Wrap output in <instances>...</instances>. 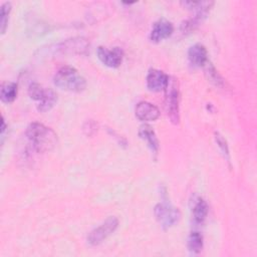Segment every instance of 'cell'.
Here are the masks:
<instances>
[{"mask_svg": "<svg viewBox=\"0 0 257 257\" xmlns=\"http://www.w3.org/2000/svg\"><path fill=\"white\" fill-rule=\"evenodd\" d=\"M26 137L37 153L51 151L57 145V135L50 127L40 122H32L26 128Z\"/></svg>", "mask_w": 257, "mask_h": 257, "instance_id": "obj_1", "label": "cell"}, {"mask_svg": "<svg viewBox=\"0 0 257 257\" xmlns=\"http://www.w3.org/2000/svg\"><path fill=\"white\" fill-rule=\"evenodd\" d=\"M53 81L58 88L72 92H81L86 87L85 78L70 66L61 67L55 73Z\"/></svg>", "mask_w": 257, "mask_h": 257, "instance_id": "obj_2", "label": "cell"}, {"mask_svg": "<svg viewBox=\"0 0 257 257\" xmlns=\"http://www.w3.org/2000/svg\"><path fill=\"white\" fill-rule=\"evenodd\" d=\"M165 103L168 117L171 122L178 124L180 120V92L178 82L175 78H170L165 89Z\"/></svg>", "mask_w": 257, "mask_h": 257, "instance_id": "obj_3", "label": "cell"}, {"mask_svg": "<svg viewBox=\"0 0 257 257\" xmlns=\"http://www.w3.org/2000/svg\"><path fill=\"white\" fill-rule=\"evenodd\" d=\"M155 216L164 229L177 224L181 219V212L178 208L167 203H160L154 209Z\"/></svg>", "mask_w": 257, "mask_h": 257, "instance_id": "obj_4", "label": "cell"}, {"mask_svg": "<svg viewBox=\"0 0 257 257\" xmlns=\"http://www.w3.org/2000/svg\"><path fill=\"white\" fill-rule=\"evenodd\" d=\"M118 226V220L115 217L107 218L100 226L94 228L87 235V243L91 246H96L102 243L109 235H111Z\"/></svg>", "mask_w": 257, "mask_h": 257, "instance_id": "obj_5", "label": "cell"}, {"mask_svg": "<svg viewBox=\"0 0 257 257\" xmlns=\"http://www.w3.org/2000/svg\"><path fill=\"white\" fill-rule=\"evenodd\" d=\"M97 57L105 66L110 68H116L120 65L122 61L123 52L118 47L106 48L100 46L97 49Z\"/></svg>", "mask_w": 257, "mask_h": 257, "instance_id": "obj_6", "label": "cell"}, {"mask_svg": "<svg viewBox=\"0 0 257 257\" xmlns=\"http://www.w3.org/2000/svg\"><path fill=\"white\" fill-rule=\"evenodd\" d=\"M170 77L164 71L159 69H151L147 75V87L153 92L165 90Z\"/></svg>", "mask_w": 257, "mask_h": 257, "instance_id": "obj_7", "label": "cell"}, {"mask_svg": "<svg viewBox=\"0 0 257 257\" xmlns=\"http://www.w3.org/2000/svg\"><path fill=\"white\" fill-rule=\"evenodd\" d=\"M173 32H174L173 24L166 19H160L154 24L150 32V39L152 42L158 43L169 38L173 34Z\"/></svg>", "mask_w": 257, "mask_h": 257, "instance_id": "obj_8", "label": "cell"}, {"mask_svg": "<svg viewBox=\"0 0 257 257\" xmlns=\"http://www.w3.org/2000/svg\"><path fill=\"white\" fill-rule=\"evenodd\" d=\"M136 116L142 121H154L160 116V109L149 101H141L135 109Z\"/></svg>", "mask_w": 257, "mask_h": 257, "instance_id": "obj_9", "label": "cell"}, {"mask_svg": "<svg viewBox=\"0 0 257 257\" xmlns=\"http://www.w3.org/2000/svg\"><path fill=\"white\" fill-rule=\"evenodd\" d=\"M89 47V43L82 37H75L62 42L59 46V50L63 53L83 54Z\"/></svg>", "mask_w": 257, "mask_h": 257, "instance_id": "obj_10", "label": "cell"}, {"mask_svg": "<svg viewBox=\"0 0 257 257\" xmlns=\"http://www.w3.org/2000/svg\"><path fill=\"white\" fill-rule=\"evenodd\" d=\"M188 59L192 66L201 67L209 61L208 60V52L204 45L197 43L189 48L188 51Z\"/></svg>", "mask_w": 257, "mask_h": 257, "instance_id": "obj_11", "label": "cell"}, {"mask_svg": "<svg viewBox=\"0 0 257 257\" xmlns=\"http://www.w3.org/2000/svg\"><path fill=\"white\" fill-rule=\"evenodd\" d=\"M214 2L211 1H185L182 2V5H184L185 7H187L188 9L194 11L195 13V17L196 19H198L199 21H202L208 14V12L210 11V9L212 8Z\"/></svg>", "mask_w": 257, "mask_h": 257, "instance_id": "obj_12", "label": "cell"}, {"mask_svg": "<svg viewBox=\"0 0 257 257\" xmlns=\"http://www.w3.org/2000/svg\"><path fill=\"white\" fill-rule=\"evenodd\" d=\"M37 109L41 112H45L50 110L54 104L57 101V94L50 88H45L43 89L42 93L37 99Z\"/></svg>", "mask_w": 257, "mask_h": 257, "instance_id": "obj_13", "label": "cell"}, {"mask_svg": "<svg viewBox=\"0 0 257 257\" xmlns=\"http://www.w3.org/2000/svg\"><path fill=\"white\" fill-rule=\"evenodd\" d=\"M139 136L142 140H144L148 147L152 150V152H154L155 154L158 153L159 151V140L154 132V130L152 128L151 125L149 124H143L140 130H139Z\"/></svg>", "mask_w": 257, "mask_h": 257, "instance_id": "obj_14", "label": "cell"}, {"mask_svg": "<svg viewBox=\"0 0 257 257\" xmlns=\"http://www.w3.org/2000/svg\"><path fill=\"white\" fill-rule=\"evenodd\" d=\"M209 211L208 204L202 198H197L192 207V217L196 224H202L207 218Z\"/></svg>", "mask_w": 257, "mask_h": 257, "instance_id": "obj_15", "label": "cell"}, {"mask_svg": "<svg viewBox=\"0 0 257 257\" xmlns=\"http://www.w3.org/2000/svg\"><path fill=\"white\" fill-rule=\"evenodd\" d=\"M17 96V84L15 82H5L1 86L0 98L3 102L9 103L14 101Z\"/></svg>", "mask_w": 257, "mask_h": 257, "instance_id": "obj_16", "label": "cell"}, {"mask_svg": "<svg viewBox=\"0 0 257 257\" xmlns=\"http://www.w3.org/2000/svg\"><path fill=\"white\" fill-rule=\"evenodd\" d=\"M203 248V236L197 232H191L188 237V249L194 254H198L202 251Z\"/></svg>", "mask_w": 257, "mask_h": 257, "instance_id": "obj_17", "label": "cell"}, {"mask_svg": "<svg viewBox=\"0 0 257 257\" xmlns=\"http://www.w3.org/2000/svg\"><path fill=\"white\" fill-rule=\"evenodd\" d=\"M205 72H206V75L208 76V79L214 83L216 86H219V87H223L224 84H225V81L224 79L222 78V76L218 73V71L216 70V68L212 65V63L210 61H208L205 65Z\"/></svg>", "mask_w": 257, "mask_h": 257, "instance_id": "obj_18", "label": "cell"}, {"mask_svg": "<svg viewBox=\"0 0 257 257\" xmlns=\"http://www.w3.org/2000/svg\"><path fill=\"white\" fill-rule=\"evenodd\" d=\"M10 11H11V4L9 2H6V3H4L1 6V20H0V24H1V33L2 34H4L5 31H6Z\"/></svg>", "mask_w": 257, "mask_h": 257, "instance_id": "obj_19", "label": "cell"}, {"mask_svg": "<svg viewBox=\"0 0 257 257\" xmlns=\"http://www.w3.org/2000/svg\"><path fill=\"white\" fill-rule=\"evenodd\" d=\"M215 140H216L217 146L221 150L222 154L229 161L230 160V154H229V149H228V145H227L226 140L219 133H215Z\"/></svg>", "mask_w": 257, "mask_h": 257, "instance_id": "obj_20", "label": "cell"}, {"mask_svg": "<svg viewBox=\"0 0 257 257\" xmlns=\"http://www.w3.org/2000/svg\"><path fill=\"white\" fill-rule=\"evenodd\" d=\"M2 123H1V135H3L4 134V132H5V130H6V123H5V120H4V118L2 117V121H1Z\"/></svg>", "mask_w": 257, "mask_h": 257, "instance_id": "obj_21", "label": "cell"}]
</instances>
